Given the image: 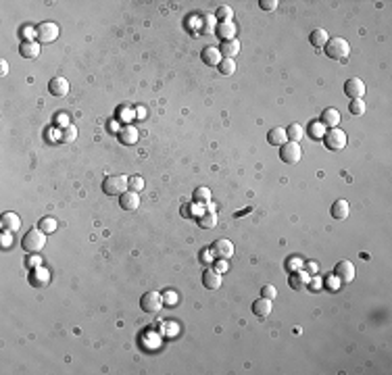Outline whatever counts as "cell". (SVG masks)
<instances>
[{
	"label": "cell",
	"mask_w": 392,
	"mask_h": 375,
	"mask_svg": "<svg viewBox=\"0 0 392 375\" xmlns=\"http://www.w3.org/2000/svg\"><path fill=\"white\" fill-rule=\"evenodd\" d=\"M217 19L213 17V15H205L203 17V21H200V23H203V27H200V34H205V36H209V34H213L215 32V29H217Z\"/></svg>",
	"instance_id": "obj_28"
},
{
	"label": "cell",
	"mask_w": 392,
	"mask_h": 375,
	"mask_svg": "<svg viewBox=\"0 0 392 375\" xmlns=\"http://www.w3.org/2000/svg\"><path fill=\"white\" fill-rule=\"evenodd\" d=\"M213 269L219 273V275H221V273H225L227 271V261H217V265Z\"/></svg>",
	"instance_id": "obj_41"
},
{
	"label": "cell",
	"mask_w": 392,
	"mask_h": 375,
	"mask_svg": "<svg viewBox=\"0 0 392 375\" xmlns=\"http://www.w3.org/2000/svg\"><path fill=\"white\" fill-rule=\"evenodd\" d=\"M321 125L324 127H338V123H340V110L338 108H334V107H328V108H324V113H321Z\"/></svg>",
	"instance_id": "obj_15"
},
{
	"label": "cell",
	"mask_w": 392,
	"mask_h": 375,
	"mask_svg": "<svg viewBox=\"0 0 392 375\" xmlns=\"http://www.w3.org/2000/svg\"><path fill=\"white\" fill-rule=\"evenodd\" d=\"M36 34H38V40H40V42L50 44V42H55V40L58 38V25H56L55 21H44V23L38 25Z\"/></svg>",
	"instance_id": "obj_9"
},
{
	"label": "cell",
	"mask_w": 392,
	"mask_h": 375,
	"mask_svg": "<svg viewBox=\"0 0 392 375\" xmlns=\"http://www.w3.org/2000/svg\"><path fill=\"white\" fill-rule=\"evenodd\" d=\"M288 283H290V288H292V290H300L307 283V275H305L303 271H294L292 275H290Z\"/></svg>",
	"instance_id": "obj_29"
},
{
	"label": "cell",
	"mask_w": 392,
	"mask_h": 375,
	"mask_svg": "<svg viewBox=\"0 0 392 375\" xmlns=\"http://www.w3.org/2000/svg\"><path fill=\"white\" fill-rule=\"evenodd\" d=\"M215 34L221 38V42H225V40H234V38H236V25H234L232 21L219 23L217 29H215Z\"/></svg>",
	"instance_id": "obj_22"
},
{
	"label": "cell",
	"mask_w": 392,
	"mask_h": 375,
	"mask_svg": "<svg viewBox=\"0 0 392 375\" xmlns=\"http://www.w3.org/2000/svg\"><path fill=\"white\" fill-rule=\"evenodd\" d=\"M267 142L271 146H282L288 142V136H286V129L284 127H274L267 131Z\"/></svg>",
	"instance_id": "obj_19"
},
{
	"label": "cell",
	"mask_w": 392,
	"mask_h": 375,
	"mask_svg": "<svg viewBox=\"0 0 392 375\" xmlns=\"http://www.w3.org/2000/svg\"><path fill=\"white\" fill-rule=\"evenodd\" d=\"M328 40H330L328 32H326V29H321V27L313 29V32H311V36H309V42L313 44V46H317V48L326 46V42H328Z\"/></svg>",
	"instance_id": "obj_24"
},
{
	"label": "cell",
	"mask_w": 392,
	"mask_h": 375,
	"mask_svg": "<svg viewBox=\"0 0 392 375\" xmlns=\"http://www.w3.org/2000/svg\"><path fill=\"white\" fill-rule=\"evenodd\" d=\"M334 277L340 281V283H350L355 279V265L350 261H338L336 267H334Z\"/></svg>",
	"instance_id": "obj_8"
},
{
	"label": "cell",
	"mask_w": 392,
	"mask_h": 375,
	"mask_svg": "<svg viewBox=\"0 0 392 375\" xmlns=\"http://www.w3.org/2000/svg\"><path fill=\"white\" fill-rule=\"evenodd\" d=\"M203 286H205L207 290H217V288H221V275H219L215 269L205 271V273H203Z\"/></svg>",
	"instance_id": "obj_20"
},
{
	"label": "cell",
	"mask_w": 392,
	"mask_h": 375,
	"mask_svg": "<svg viewBox=\"0 0 392 375\" xmlns=\"http://www.w3.org/2000/svg\"><path fill=\"white\" fill-rule=\"evenodd\" d=\"M194 200H196V202H203V205L211 202V190H209V188H196Z\"/></svg>",
	"instance_id": "obj_36"
},
{
	"label": "cell",
	"mask_w": 392,
	"mask_h": 375,
	"mask_svg": "<svg viewBox=\"0 0 392 375\" xmlns=\"http://www.w3.org/2000/svg\"><path fill=\"white\" fill-rule=\"evenodd\" d=\"M348 213H350V207L346 200H336L334 205H332V217L336 221H344L348 217Z\"/></svg>",
	"instance_id": "obj_21"
},
{
	"label": "cell",
	"mask_w": 392,
	"mask_h": 375,
	"mask_svg": "<svg viewBox=\"0 0 392 375\" xmlns=\"http://www.w3.org/2000/svg\"><path fill=\"white\" fill-rule=\"evenodd\" d=\"M344 94H346L350 100L363 98V94H365V84H363V79H359V77L346 79V84H344Z\"/></svg>",
	"instance_id": "obj_10"
},
{
	"label": "cell",
	"mask_w": 392,
	"mask_h": 375,
	"mask_svg": "<svg viewBox=\"0 0 392 375\" xmlns=\"http://www.w3.org/2000/svg\"><path fill=\"white\" fill-rule=\"evenodd\" d=\"M271 309H274V305H271V300L269 298H263L261 296L259 300H255L253 302V313L259 317V319H265V317H269L271 315Z\"/></svg>",
	"instance_id": "obj_17"
},
{
	"label": "cell",
	"mask_w": 392,
	"mask_h": 375,
	"mask_svg": "<svg viewBox=\"0 0 392 375\" xmlns=\"http://www.w3.org/2000/svg\"><path fill=\"white\" fill-rule=\"evenodd\" d=\"M0 227L6 234H15V231L21 227V219H19L17 213H4L2 217H0Z\"/></svg>",
	"instance_id": "obj_12"
},
{
	"label": "cell",
	"mask_w": 392,
	"mask_h": 375,
	"mask_svg": "<svg viewBox=\"0 0 392 375\" xmlns=\"http://www.w3.org/2000/svg\"><path fill=\"white\" fill-rule=\"evenodd\" d=\"M127 188V177L123 175H107L103 181V192L107 196H121Z\"/></svg>",
	"instance_id": "obj_3"
},
{
	"label": "cell",
	"mask_w": 392,
	"mask_h": 375,
	"mask_svg": "<svg viewBox=\"0 0 392 375\" xmlns=\"http://www.w3.org/2000/svg\"><path fill=\"white\" fill-rule=\"evenodd\" d=\"M119 207L123 211H136L140 207V194L132 190H125L121 196H119Z\"/></svg>",
	"instance_id": "obj_13"
},
{
	"label": "cell",
	"mask_w": 392,
	"mask_h": 375,
	"mask_svg": "<svg viewBox=\"0 0 392 375\" xmlns=\"http://www.w3.org/2000/svg\"><path fill=\"white\" fill-rule=\"evenodd\" d=\"M36 271H38V283H48V279H50L48 271H44V269H36Z\"/></svg>",
	"instance_id": "obj_40"
},
{
	"label": "cell",
	"mask_w": 392,
	"mask_h": 375,
	"mask_svg": "<svg viewBox=\"0 0 392 375\" xmlns=\"http://www.w3.org/2000/svg\"><path fill=\"white\" fill-rule=\"evenodd\" d=\"M163 294L159 292H146L142 298H140V309L144 313H159L163 309Z\"/></svg>",
	"instance_id": "obj_7"
},
{
	"label": "cell",
	"mask_w": 392,
	"mask_h": 375,
	"mask_svg": "<svg viewBox=\"0 0 392 375\" xmlns=\"http://www.w3.org/2000/svg\"><path fill=\"white\" fill-rule=\"evenodd\" d=\"M348 110H350V115H355V117L363 115V113H365V103H363V98L350 100V103H348Z\"/></svg>",
	"instance_id": "obj_33"
},
{
	"label": "cell",
	"mask_w": 392,
	"mask_h": 375,
	"mask_svg": "<svg viewBox=\"0 0 392 375\" xmlns=\"http://www.w3.org/2000/svg\"><path fill=\"white\" fill-rule=\"evenodd\" d=\"M38 227L44 231V234H53V231H56V219L53 217H42L38 221Z\"/></svg>",
	"instance_id": "obj_31"
},
{
	"label": "cell",
	"mask_w": 392,
	"mask_h": 375,
	"mask_svg": "<svg viewBox=\"0 0 392 375\" xmlns=\"http://www.w3.org/2000/svg\"><path fill=\"white\" fill-rule=\"evenodd\" d=\"M46 236H48V234H44V231L40 229V227L29 229L27 234L23 236V240H21L23 250L29 252V255H36V252H40V250L46 246Z\"/></svg>",
	"instance_id": "obj_1"
},
{
	"label": "cell",
	"mask_w": 392,
	"mask_h": 375,
	"mask_svg": "<svg viewBox=\"0 0 392 375\" xmlns=\"http://www.w3.org/2000/svg\"><path fill=\"white\" fill-rule=\"evenodd\" d=\"M324 144H326V148L328 150H334V153H338V150H342L344 146H346V134L340 127H332L330 131H326L324 134Z\"/></svg>",
	"instance_id": "obj_4"
},
{
	"label": "cell",
	"mask_w": 392,
	"mask_h": 375,
	"mask_svg": "<svg viewBox=\"0 0 392 375\" xmlns=\"http://www.w3.org/2000/svg\"><path fill=\"white\" fill-rule=\"evenodd\" d=\"M307 131H309L311 140H321V138H324V134H326V127L321 125V121H311Z\"/></svg>",
	"instance_id": "obj_26"
},
{
	"label": "cell",
	"mask_w": 392,
	"mask_h": 375,
	"mask_svg": "<svg viewBox=\"0 0 392 375\" xmlns=\"http://www.w3.org/2000/svg\"><path fill=\"white\" fill-rule=\"evenodd\" d=\"M303 127H300L298 123H292V125H288V129H286V136H288V142H300V138H303Z\"/></svg>",
	"instance_id": "obj_32"
},
{
	"label": "cell",
	"mask_w": 392,
	"mask_h": 375,
	"mask_svg": "<svg viewBox=\"0 0 392 375\" xmlns=\"http://www.w3.org/2000/svg\"><path fill=\"white\" fill-rule=\"evenodd\" d=\"M6 73H8V63H6V60L2 58V60H0V75L4 77Z\"/></svg>",
	"instance_id": "obj_43"
},
{
	"label": "cell",
	"mask_w": 392,
	"mask_h": 375,
	"mask_svg": "<svg viewBox=\"0 0 392 375\" xmlns=\"http://www.w3.org/2000/svg\"><path fill=\"white\" fill-rule=\"evenodd\" d=\"M259 6L263 8V11H276V6H278V0H261V2H259Z\"/></svg>",
	"instance_id": "obj_39"
},
{
	"label": "cell",
	"mask_w": 392,
	"mask_h": 375,
	"mask_svg": "<svg viewBox=\"0 0 392 375\" xmlns=\"http://www.w3.org/2000/svg\"><path fill=\"white\" fill-rule=\"evenodd\" d=\"M19 54L23 58H36L40 54V44L36 40H23V42L19 44Z\"/></svg>",
	"instance_id": "obj_16"
},
{
	"label": "cell",
	"mask_w": 392,
	"mask_h": 375,
	"mask_svg": "<svg viewBox=\"0 0 392 375\" xmlns=\"http://www.w3.org/2000/svg\"><path fill=\"white\" fill-rule=\"evenodd\" d=\"M163 305L165 307H175L177 305V294L173 290H165L163 292Z\"/></svg>",
	"instance_id": "obj_37"
},
{
	"label": "cell",
	"mask_w": 392,
	"mask_h": 375,
	"mask_svg": "<svg viewBox=\"0 0 392 375\" xmlns=\"http://www.w3.org/2000/svg\"><path fill=\"white\" fill-rule=\"evenodd\" d=\"M48 92L53 94V96H56V98H63V96H67L69 94V82L65 77H53L48 82Z\"/></svg>",
	"instance_id": "obj_11"
},
{
	"label": "cell",
	"mask_w": 392,
	"mask_h": 375,
	"mask_svg": "<svg viewBox=\"0 0 392 375\" xmlns=\"http://www.w3.org/2000/svg\"><path fill=\"white\" fill-rule=\"evenodd\" d=\"M276 294H278V290H276L274 286H271V283H267V286L261 288V296H263V298L274 300V298H276Z\"/></svg>",
	"instance_id": "obj_38"
},
{
	"label": "cell",
	"mask_w": 392,
	"mask_h": 375,
	"mask_svg": "<svg viewBox=\"0 0 392 375\" xmlns=\"http://www.w3.org/2000/svg\"><path fill=\"white\" fill-rule=\"evenodd\" d=\"M324 48H326V54L334 60H346L350 54V44L344 38H330Z\"/></svg>",
	"instance_id": "obj_2"
},
{
	"label": "cell",
	"mask_w": 392,
	"mask_h": 375,
	"mask_svg": "<svg viewBox=\"0 0 392 375\" xmlns=\"http://www.w3.org/2000/svg\"><path fill=\"white\" fill-rule=\"evenodd\" d=\"M127 188L132 190V192H142L144 190V179L140 177V175H132V177H127Z\"/></svg>",
	"instance_id": "obj_34"
},
{
	"label": "cell",
	"mask_w": 392,
	"mask_h": 375,
	"mask_svg": "<svg viewBox=\"0 0 392 375\" xmlns=\"http://www.w3.org/2000/svg\"><path fill=\"white\" fill-rule=\"evenodd\" d=\"M200 58H203V63L209 65V67H217L224 56H221L219 48H215V46H205L203 53H200Z\"/></svg>",
	"instance_id": "obj_14"
},
{
	"label": "cell",
	"mask_w": 392,
	"mask_h": 375,
	"mask_svg": "<svg viewBox=\"0 0 392 375\" xmlns=\"http://www.w3.org/2000/svg\"><path fill=\"white\" fill-rule=\"evenodd\" d=\"M119 140H121V144H136L138 142V129L134 125H125L121 131H119Z\"/></svg>",
	"instance_id": "obj_23"
},
{
	"label": "cell",
	"mask_w": 392,
	"mask_h": 375,
	"mask_svg": "<svg viewBox=\"0 0 392 375\" xmlns=\"http://www.w3.org/2000/svg\"><path fill=\"white\" fill-rule=\"evenodd\" d=\"M198 225L205 227V229L215 227V225H217V215H215V211H205L203 215H198Z\"/></svg>",
	"instance_id": "obj_25"
},
{
	"label": "cell",
	"mask_w": 392,
	"mask_h": 375,
	"mask_svg": "<svg viewBox=\"0 0 392 375\" xmlns=\"http://www.w3.org/2000/svg\"><path fill=\"white\" fill-rule=\"evenodd\" d=\"M300 157H303V150H300L298 142H286V144L280 146V159L288 165H296Z\"/></svg>",
	"instance_id": "obj_6"
},
{
	"label": "cell",
	"mask_w": 392,
	"mask_h": 375,
	"mask_svg": "<svg viewBox=\"0 0 392 375\" xmlns=\"http://www.w3.org/2000/svg\"><path fill=\"white\" fill-rule=\"evenodd\" d=\"M75 136H77L75 125H67V127H63V129H61V140H63V142H67V144H71V142L75 140Z\"/></svg>",
	"instance_id": "obj_35"
},
{
	"label": "cell",
	"mask_w": 392,
	"mask_h": 375,
	"mask_svg": "<svg viewBox=\"0 0 392 375\" xmlns=\"http://www.w3.org/2000/svg\"><path fill=\"white\" fill-rule=\"evenodd\" d=\"M219 53L224 58H234L238 53H240V40H225V42H221L219 46Z\"/></svg>",
	"instance_id": "obj_18"
},
{
	"label": "cell",
	"mask_w": 392,
	"mask_h": 375,
	"mask_svg": "<svg viewBox=\"0 0 392 375\" xmlns=\"http://www.w3.org/2000/svg\"><path fill=\"white\" fill-rule=\"evenodd\" d=\"M217 69H219L221 75H232V73H236V60L234 58H221Z\"/></svg>",
	"instance_id": "obj_27"
},
{
	"label": "cell",
	"mask_w": 392,
	"mask_h": 375,
	"mask_svg": "<svg viewBox=\"0 0 392 375\" xmlns=\"http://www.w3.org/2000/svg\"><path fill=\"white\" fill-rule=\"evenodd\" d=\"M232 17H234V11H232V6H219L217 11H215V19L219 23H227V21H232Z\"/></svg>",
	"instance_id": "obj_30"
},
{
	"label": "cell",
	"mask_w": 392,
	"mask_h": 375,
	"mask_svg": "<svg viewBox=\"0 0 392 375\" xmlns=\"http://www.w3.org/2000/svg\"><path fill=\"white\" fill-rule=\"evenodd\" d=\"M209 252H211V255H213L217 261H229V259L234 257V244H232L229 240L219 238V240H215L213 244H211Z\"/></svg>",
	"instance_id": "obj_5"
},
{
	"label": "cell",
	"mask_w": 392,
	"mask_h": 375,
	"mask_svg": "<svg viewBox=\"0 0 392 375\" xmlns=\"http://www.w3.org/2000/svg\"><path fill=\"white\" fill-rule=\"evenodd\" d=\"M56 123H58V125H61V127H67V125H71V123H69V117H67L65 113L56 117Z\"/></svg>",
	"instance_id": "obj_42"
},
{
	"label": "cell",
	"mask_w": 392,
	"mask_h": 375,
	"mask_svg": "<svg viewBox=\"0 0 392 375\" xmlns=\"http://www.w3.org/2000/svg\"><path fill=\"white\" fill-rule=\"evenodd\" d=\"M338 283H340V281H338L336 277H334V279H328V288L336 292V290H338Z\"/></svg>",
	"instance_id": "obj_44"
}]
</instances>
